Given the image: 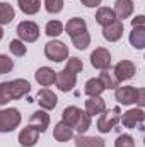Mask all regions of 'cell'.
<instances>
[{"label":"cell","mask_w":145,"mask_h":147,"mask_svg":"<svg viewBox=\"0 0 145 147\" xmlns=\"http://www.w3.org/2000/svg\"><path fill=\"white\" fill-rule=\"evenodd\" d=\"M31 84L26 79H15L0 84V105H7L12 99H21L29 94Z\"/></svg>","instance_id":"6da1fadb"},{"label":"cell","mask_w":145,"mask_h":147,"mask_svg":"<svg viewBox=\"0 0 145 147\" xmlns=\"http://www.w3.org/2000/svg\"><path fill=\"white\" fill-rule=\"evenodd\" d=\"M119 120H121V110L118 106H114L111 110H106L97 120V130L101 134H109L116 127V123Z\"/></svg>","instance_id":"7a4b0ae2"},{"label":"cell","mask_w":145,"mask_h":147,"mask_svg":"<svg viewBox=\"0 0 145 147\" xmlns=\"http://www.w3.org/2000/svg\"><path fill=\"white\" fill-rule=\"evenodd\" d=\"M44 55L51 62H63L68 58V48L65 46V43L53 39L44 45Z\"/></svg>","instance_id":"3957f363"},{"label":"cell","mask_w":145,"mask_h":147,"mask_svg":"<svg viewBox=\"0 0 145 147\" xmlns=\"http://www.w3.org/2000/svg\"><path fill=\"white\" fill-rule=\"evenodd\" d=\"M21 123V113L15 108H7V110L0 111V132L7 134L12 132L14 128H17Z\"/></svg>","instance_id":"277c9868"},{"label":"cell","mask_w":145,"mask_h":147,"mask_svg":"<svg viewBox=\"0 0 145 147\" xmlns=\"http://www.w3.org/2000/svg\"><path fill=\"white\" fill-rule=\"evenodd\" d=\"M17 36L21 41L26 43H34L39 38V26L33 21H22L17 26Z\"/></svg>","instance_id":"5b68a950"},{"label":"cell","mask_w":145,"mask_h":147,"mask_svg":"<svg viewBox=\"0 0 145 147\" xmlns=\"http://www.w3.org/2000/svg\"><path fill=\"white\" fill-rule=\"evenodd\" d=\"M91 65L99 70H106L111 65V53L106 48H96L91 53Z\"/></svg>","instance_id":"8992f818"},{"label":"cell","mask_w":145,"mask_h":147,"mask_svg":"<svg viewBox=\"0 0 145 147\" xmlns=\"http://www.w3.org/2000/svg\"><path fill=\"white\" fill-rule=\"evenodd\" d=\"M145 121V113L140 108H132L121 115V123L126 128H135L137 125H142Z\"/></svg>","instance_id":"52a82bcc"},{"label":"cell","mask_w":145,"mask_h":147,"mask_svg":"<svg viewBox=\"0 0 145 147\" xmlns=\"http://www.w3.org/2000/svg\"><path fill=\"white\" fill-rule=\"evenodd\" d=\"M137 91L133 86H123V87H118L116 92H114V98L119 105H125V106H130L133 103H137Z\"/></svg>","instance_id":"ba28073f"},{"label":"cell","mask_w":145,"mask_h":147,"mask_svg":"<svg viewBox=\"0 0 145 147\" xmlns=\"http://www.w3.org/2000/svg\"><path fill=\"white\" fill-rule=\"evenodd\" d=\"M77 84V74L68 72L67 69H63L62 72H58L56 75V87L62 91V92H68L72 91Z\"/></svg>","instance_id":"9c48e42d"},{"label":"cell","mask_w":145,"mask_h":147,"mask_svg":"<svg viewBox=\"0 0 145 147\" xmlns=\"http://www.w3.org/2000/svg\"><path fill=\"white\" fill-rule=\"evenodd\" d=\"M39 130L33 125H28L26 128L21 130L19 134V142L22 147H34L38 144V139H39Z\"/></svg>","instance_id":"30bf717a"},{"label":"cell","mask_w":145,"mask_h":147,"mask_svg":"<svg viewBox=\"0 0 145 147\" xmlns=\"http://www.w3.org/2000/svg\"><path fill=\"white\" fill-rule=\"evenodd\" d=\"M135 72H137V69H135L133 62H130V60H121V62H118L116 67H114V75L118 77L119 82L132 79V77L135 75Z\"/></svg>","instance_id":"8fae6325"},{"label":"cell","mask_w":145,"mask_h":147,"mask_svg":"<svg viewBox=\"0 0 145 147\" xmlns=\"http://www.w3.org/2000/svg\"><path fill=\"white\" fill-rule=\"evenodd\" d=\"M38 103H39V106L43 110H55L56 105H58V98H56V94L53 91L44 87V89H41L38 92Z\"/></svg>","instance_id":"7c38bea8"},{"label":"cell","mask_w":145,"mask_h":147,"mask_svg":"<svg viewBox=\"0 0 145 147\" xmlns=\"http://www.w3.org/2000/svg\"><path fill=\"white\" fill-rule=\"evenodd\" d=\"M56 75H58V72H55V70L50 69V67H41V69H38L36 74H34L36 82L39 86H43V87H48V86L55 84V82H56Z\"/></svg>","instance_id":"4fadbf2b"},{"label":"cell","mask_w":145,"mask_h":147,"mask_svg":"<svg viewBox=\"0 0 145 147\" xmlns=\"http://www.w3.org/2000/svg\"><path fill=\"white\" fill-rule=\"evenodd\" d=\"M106 111V101L101 96H92L85 101V113L89 116H96V115H103Z\"/></svg>","instance_id":"5bb4252c"},{"label":"cell","mask_w":145,"mask_h":147,"mask_svg":"<svg viewBox=\"0 0 145 147\" xmlns=\"http://www.w3.org/2000/svg\"><path fill=\"white\" fill-rule=\"evenodd\" d=\"M53 137H55V140H58V142H68V140H70V139L73 137L72 127L62 120L60 123H56V125H55V130H53Z\"/></svg>","instance_id":"9a60e30c"},{"label":"cell","mask_w":145,"mask_h":147,"mask_svg":"<svg viewBox=\"0 0 145 147\" xmlns=\"http://www.w3.org/2000/svg\"><path fill=\"white\" fill-rule=\"evenodd\" d=\"M103 36L104 39H108V41H118L119 38L123 36V22L118 19V21H114L113 24H109L106 28H103Z\"/></svg>","instance_id":"2e32d148"},{"label":"cell","mask_w":145,"mask_h":147,"mask_svg":"<svg viewBox=\"0 0 145 147\" xmlns=\"http://www.w3.org/2000/svg\"><path fill=\"white\" fill-rule=\"evenodd\" d=\"M114 21H118L116 12H114L113 9H109V7H101V9L96 12V22L101 24L103 28H106V26H109V24H113Z\"/></svg>","instance_id":"e0dca14e"},{"label":"cell","mask_w":145,"mask_h":147,"mask_svg":"<svg viewBox=\"0 0 145 147\" xmlns=\"http://www.w3.org/2000/svg\"><path fill=\"white\" fill-rule=\"evenodd\" d=\"M65 31H67V34H68L70 38H73V36H77V34L87 33V24H85L84 19H80V17H73V19H70V21L67 22Z\"/></svg>","instance_id":"ac0fdd59"},{"label":"cell","mask_w":145,"mask_h":147,"mask_svg":"<svg viewBox=\"0 0 145 147\" xmlns=\"http://www.w3.org/2000/svg\"><path fill=\"white\" fill-rule=\"evenodd\" d=\"M29 125L36 127L41 134L46 132V128H48V125H50V115L43 110L34 111V113L31 115V123H29Z\"/></svg>","instance_id":"d6986e66"},{"label":"cell","mask_w":145,"mask_h":147,"mask_svg":"<svg viewBox=\"0 0 145 147\" xmlns=\"http://www.w3.org/2000/svg\"><path fill=\"white\" fill-rule=\"evenodd\" d=\"M82 115H84V111L80 110V108H77V106H67L63 110V113H62V118H63L65 123H68L72 128H75V125L79 123V120H80Z\"/></svg>","instance_id":"ffe728a7"},{"label":"cell","mask_w":145,"mask_h":147,"mask_svg":"<svg viewBox=\"0 0 145 147\" xmlns=\"http://www.w3.org/2000/svg\"><path fill=\"white\" fill-rule=\"evenodd\" d=\"M114 12L118 19H128L133 14V2L132 0H116Z\"/></svg>","instance_id":"44dd1931"},{"label":"cell","mask_w":145,"mask_h":147,"mask_svg":"<svg viewBox=\"0 0 145 147\" xmlns=\"http://www.w3.org/2000/svg\"><path fill=\"white\" fill-rule=\"evenodd\" d=\"M75 147H104V140L99 137H87L84 134H79L75 137Z\"/></svg>","instance_id":"7402d4cb"},{"label":"cell","mask_w":145,"mask_h":147,"mask_svg":"<svg viewBox=\"0 0 145 147\" xmlns=\"http://www.w3.org/2000/svg\"><path fill=\"white\" fill-rule=\"evenodd\" d=\"M104 89H106V87H104L103 80L97 77V79H89V80L85 82L84 92H85L89 98H92V96H101V92H103Z\"/></svg>","instance_id":"603a6c76"},{"label":"cell","mask_w":145,"mask_h":147,"mask_svg":"<svg viewBox=\"0 0 145 147\" xmlns=\"http://www.w3.org/2000/svg\"><path fill=\"white\" fill-rule=\"evenodd\" d=\"M17 3H19V9L28 16L38 14L41 9V0H17Z\"/></svg>","instance_id":"cb8c5ba5"},{"label":"cell","mask_w":145,"mask_h":147,"mask_svg":"<svg viewBox=\"0 0 145 147\" xmlns=\"http://www.w3.org/2000/svg\"><path fill=\"white\" fill-rule=\"evenodd\" d=\"M130 45L135 50H144L145 48V29H133L130 33Z\"/></svg>","instance_id":"d4e9b609"},{"label":"cell","mask_w":145,"mask_h":147,"mask_svg":"<svg viewBox=\"0 0 145 147\" xmlns=\"http://www.w3.org/2000/svg\"><path fill=\"white\" fill-rule=\"evenodd\" d=\"M14 17H15V12H14V9L10 7V3L2 2V3H0V22L5 26V24H9Z\"/></svg>","instance_id":"484cf974"},{"label":"cell","mask_w":145,"mask_h":147,"mask_svg":"<svg viewBox=\"0 0 145 147\" xmlns=\"http://www.w3.org/2000/svg\"><path fill=\"white\" fill-rule=\"evenodd\" d=\"M99 79L103 80V84H104L106 89H118V87H119V80H118V77L113 75L111 72H108V70H103V72L99 74Z\"/></svg>","instance_id":"4316f807"},{"label":"cell","mask_w":145,"mask_h":147,"mask_svg":"<svg viewBox=\"0 0 145 147\" xmlns=\"http://www.w3.org/2000/svg\"><path fill=\"white\" fill-rule=\"evenodd\" d=\"M44 31H46V34H48V36L56 38V36H60V34L63 33V24H62L60 21H50V22L46 24Z\"/></svg>","instance_id":"83f0119b"},{"label":"cell","mask_w":145,"mask_h":147,"mask_svg":"<svg viewBox=\"0 0 145 147\" xmlns=\"http://www.w3.org/2000/svg\"><path fill=\"white\" fill-rule=\"evenodd\" d=\"M72 43L77 50H85V48L89 46V43H91V34H89V33L77 34V36L72 38Z\"/></svg>","instance_id":"f1b7e54d"},{"label":"cell","mask_w":145,"mask_h":147,"mask_svg":"<svg viewBox=\"0 0 145 147\" xmlns=\"http://www.w3.org/2000/svg\"><path fill=\"white\" fill-rule=\"evenodd\" d=\"M9 50H10V53L14 57H24L26 55V46H24V43L21 39H12L9 43Z\"/></svg>","instance_id":"f546056e"},{"label":"cell","mask_w":145,"mask_h":147,"mask_svg":"<svg viewBox=\"0 0 145 147\" xmlns=\"http://www.w3.org/2000/svg\"><path fill=\"white\" fill-rule=\"evenodd\" d=\"M44 9L50 14H60L63 10V0H44Z\"/></svg>","instance_id":"4dcf8cb0"},{"label":"cell","mask_w":145,"mask_h":147,"mask_svg":"<svg viewBox=\"0 0 145 147\" xmlns=\"http://www.w3.org/2000/svg\"><path fill=\"white\" fill-rule=\"evenodd\" d=\"M68 72H73V74H79L82 72V69H84V65H82V60L80 58H77V57H70L68 60H67V67H65Z\"/></svg>","instance_id":"1f68e13d"},{"label":"cell","mask_w":145,"mask_h":147,"mask_svg":"<svg viewBox=\"0 0 145 147\" xmlns=\"http://www.w3.org/2000/svg\"><path fill=\"white\" fill-rule=\"evenodd\" d=\"M89 128H91V116H89L87 113H84V115L80 116L79 123L75 125V130H77L79 134H85Z\"/></svg>","instance_id":"d6a6232c"},{"label":"cell","mask_w":145,"mask_h":147,"mask_svg":"<svg viewBox=\"0 0 145 147\" xmlns=\"http://www.w3.org/2000/svg\"><path fill=\"white\" fill-rule=\"evenodd\" d=\"M114 147H135V140H133L132 135L123 134V135H119V137L114 140Z\"/></svg>","instance_id":"836d02e7"},{"label":"cell","mask_w":145,"mask_h":147,"mask_svg":"<svg viewBox=\"0 0 145 147\" xmlns=\"http://www.w3.org/2000/svg\"><path fill=\"white\" fill-rule=\"evenodd\" d=\"M14 69V62L7 55H0V74H9Z\"/></svg>","instance_id":"e575fe53"},{"label":"cell","mask_w":145,"mask_h":147,"mask_svg":"<svg viewBox=\"0 0 145 147\" xmlns=\"http://www.w3.org/2000/svg\"><path fill=\"white\" fill-rule=\"evenodd\" d=\"M133 29H145V16H137L132 19Z\"/></svg>","instance_id":"d590c367"},{"label":"cell","mask_w":145,"mask_h":147,"mask_svg":"<svg viewBox=\"0 0 145 147\" xmlns=\"http://www.w3.org/2000/svg\"><path fill=\"white\" fill-rule=\"evenodd\" d=\"M137 105L145 108V89H138L137 91Z\"/></svg>","instance_id":"8d00e7d4"},{"label":"cell","mask_w":145,"mask_h":147,"mask_svg":"<svg viewBox=\"0 0 145 147\" xmlns=\"http://www.w3.org/2000/svg\"><path fill=\"white\" fill-rule=\"evenodd\" d=\"M80 2H82V5H85V7L92 9V7H97V5H101V2H103V0H80Z\"/></svg>","instance_id":"74e56055"},{"label":"cell","mask_w":145,"mask_h":147,"mask_svg":"<svg viewBox=\"0 0 145 147\" xmlns=\"http://www.w3.org/2000/svg\"><path fill=\"white\" fill-rule=\"evenodd\" d=\"M144 144H145V139H144Z\"/></svg>","instance_id":"f35d334b"}]
</instances>
